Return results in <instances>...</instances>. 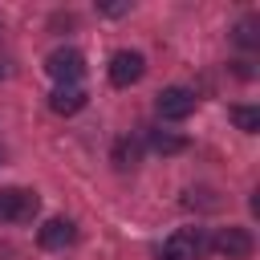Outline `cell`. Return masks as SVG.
<instances>
[{"label":"cell","instance_id":"9c48e42d","mask_svg":"<svg viewBox=\"0 0 260 260\" xmlns=\"http://www.w3.org/2000/svg\"><path fill=\"white\" fill-rule=\"evenodd\" d=\"M150 150H158V154H179V150H187V138L167 134V130H150Z\"/></svg>","mask_w":260,"mask_h":260},{"label":"cell","instance_id":"52a82bcc","mask_svg":"<svg viewBox=\"0 0 260 260\" xmlns=\"http://www.w3.org/2000/svg\"><path fill=\"white\" fill-rule=\"evenodd\" d=\"M81 106H85V89L81 85H57L49 93V110L53 114H77Z\"/></svg>","mask_w":260,"mask_h":260},{"label":"cell","instance_id":"ba28073f","mask_svg":"<svg viewBox=\"0 0 260 260\" xmlns=\"http://www.w3.org/2000/svg\"><path fill=\"white\" fill-rule=\"evenodd\" d=\"M73 236H77L73 219H49L37 240H41V248H65V244H73Z\"/></svg>","mask_w":260,"mask_h":260},{"label":"cell","instance_id":"4fadbf2b","mask_svg":"<svg viewBox=\"0 0 260 260\" xmlns=\"http://www.w3.org/2000/svg\"><path fill=\"white\" fill-rule=\"evenodd\" d=\"M106 16H122V12H130V4H98Z\"/></svg>","mask_w":260,"mask_h":260},{"label":"cell","instance_id":"6da1fadb","mask_svg":"<svg viewBox=\"0 0 260 260\" xmlns=\"http://www.w3.org/2000/svg\"><path fill=\"white\" fill-rule=\"evenodd\" d=\"M41 199L28 187H4L0 191V223H28L37 215Z\"/></svg>","mask_w":260,"mask_h":260},{"label":"cell","instance_id":"8fae6325","mask_svg":"<svg viewBox=\"0 0 260 260\" xmlns=\"http://www.w3.org/2000/svg\"><path fill=\"white\" fill-rule=\"evenodd\" d=\"M114 162L126 171V167H134L138 162V142H130V138H122L118 142V150H114Z\"/></svg>","mask_w":260,"mask_h":260},{"label":"cell","instance_id":"30bf717a","mask_svg":"<svg viewBox=\"0 0 260 260\" xmlns=\"http://www.w3.org/2000/svg\"><path fill=\"white\" fill-rule=\"evenodd\" d=\"M228 114H232V122H236L244 134H256V130H260V110H256V106H232Z\"/></svg>","mask_w":260,"mask_h":260},{"label":"cell","instance_id":"8992f818","mask_svg":"<svg viewBox=\"0 0 260 260\" xmlns=\"http://www.w3.org/2000/svg\"><path fill=\"white\" fill-rule=\"evenodd\" d=\"M211 248L219 256H228V260H248L256 244H252V232L248 228H219L215 240H211Z\"/></svg>","mask_w":260,"mask_h":260},{"label":"cell","instance_id":"5b68a950","mask_svg":"<svg viewBox=\"0 0 260 260\" xmlns=\"http://www.w3.org/2000/svg\"><path fill=\"white\" fill-rule=\"evenodd\" d=\"M142 73H146V57H142V53H134V49H118V53L110 57V81H114L118 89L134 85Z\"/></svg>","mask_w":260,"mask_h":260},{"label":"cell","instance_id":"7c38bea8","mask_svg":"<svg viewBox=\"0 0 260 260\" xmlns=\"http://www.w3.org/2000/svg\"><path fill=\"white\" fill-rule=\"evenodd\" d=\"M236 41H240L244 49H252V45H260V32H256V20H240V24H236Z\"/></svg>","mask_w":260,"mask_h":260},{"label":"cell","instance_id":"277c9868","mask_svg":"<svg viewBox=\"0 0 260 260\" xmlns=\"http://www.w3.org/2000/svg\"><path fill=\"white\" fill-rule=\"evenodd\" d=\"M45 69H49V77L57 85H77L81 73H85V57L77 49H53L49 61H45Z\"/></svg>","mask_w":260,"mask_h":260},{"label":"cell","instance_id":"7a4b0ae2","mask_svg":"<svg viewBox=\"0 0 260 260\" xmlns=\"http://www.w3.org/2000/svg\"><path fill=\"white\" fill-rule=\"evenodd\" d=\"M154 110H158V118H167V122H183V118L195 114V89H187V85H167V89L154 98Z\"/></svg>","mask_w":260,"mask_h":260},{"label":"cell","instance_id":"5bb4252c","mask_svg":"<svg viewBox=\"0 0 260 260\" xmlns=\"http://www.w3.org/2000/svg\"><path fill=\"white\" fill-rule=\"evenodd\" d=\"M0 73H4V69H0Z\"/></svg>","mask_w":260,"mask_h":260},{"label":"cell","instance_id":"3957f363","mask_svg":"<svg viewBox=\"0 0 260 260\" xmlns=\"http://www.w3.org/2000/svg\"><path fill=\"white\" fill-rule=\"evenodd\" d=\"M207 248H211V240H207L199 228H179V232L167 240L162 260H199Z\"/></svg>","mask_w":260,"mask_h":260}]
</instances>
